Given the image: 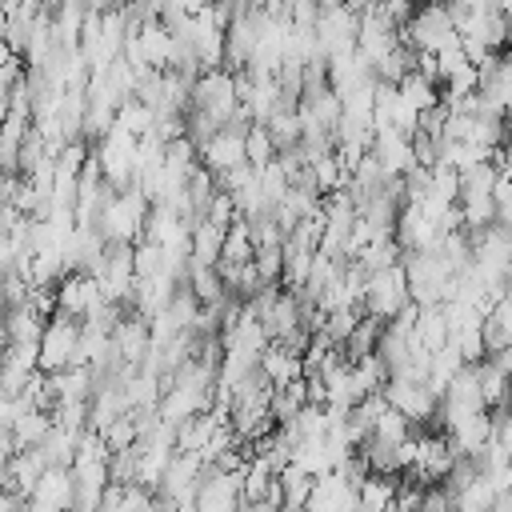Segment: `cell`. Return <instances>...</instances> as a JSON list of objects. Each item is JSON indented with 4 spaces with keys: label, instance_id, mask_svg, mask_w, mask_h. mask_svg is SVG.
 Masks as SVG:
<instances>
[{
    "label": "cell",
    "instance_id": "6da1fadb",
    "mask_svg": "<svg viewBox=\"0 0 512 512\" xmlns=\"http://www.w3.org/2000/svg\"><path fill=\"white\" fill-rule=\"evenodd\" d=\"M148 212H152V200L132 184V188L116 192V196L100 208V216H96V232H100L108 244H136V240H144Z\"/></svg>",
    "mask_w": 512,
    "mask_h": 512
},
{
    "label": "cell",
    "instance_id": "7a4b0ae2",
    "mask_svg": "<svg viewBox=\"0 0 512 512\" xmlns=\"http://www.w3.org/2000/svg\"><path fill=\"white\" fill-rule=\"evenodd\" d=\"M412 304V292H408V272L404 264H388V268H376L368 272L364 280V316H376V320H396L404 308Z\"/></svg>",
    "mask_w": 512,
    "mask_h": 512
},
{
    "label": "cell",
    "instance_id": "3957f363",
    "mask_svg": "<svg viewBox=\"0 0 512 512\" xmlns=\"http://www.w3.org/2000/svg\"><path fill=\"white\" fill-rule=\"evenodd\" d=\"M192 112H204L212 116L220 128L232 124L236 108H240V96H236V72L232 68H212V72H200L192 80V100H188Z\"/></svg>",
    "mask_w": 512,
    "mask_h": 512
},
{
    "label": "cell",
    "instance_id": "277c9868",
    "mask_svg": "<svg viewBox=\"0 0 512 512\" xmlns=\"http://www.w3.org/2000/svg\"><path fill=\"white\" fill-rule=\"evenodd\" d=\"M400 264H404V272H408L412 304L428 308V304H444V300L452 296V280H456V272H452L436 252H408Z\"/></svg>",
    "mask_w": 512,
    "mask_h": 512
},
{
    "label": "cell",
    "instance_id": "5b68a950",
    "mask_svg": "<svg viewBox=\"0 0 512 512\" xmlns=\"http://www.w3.org/2000/svg\"><path fill=\"white\" fill-rule=\"evenodd\" d=\"M400 40L412 52H440V48H448L460 36H456V20H452L448 4H424L408 20V28H400Z\"/></svg>",
    "mask_w": 512,
    "mask_h": 512
},
{
    "label": "cell",
    "instance_id": "8992f818",
    "mask_svg": "<svg viewBox=\"0 0 512 512\" xmlns=\"http://www.w3.org/2000/svg\"><path fill=\"white\" fill-rule=\"evenodd\" d=\"M80 332H84L80 320H68V316L56 312L44 324V336H40V372L56 376V372L80 364Z\"/></svg>",
    "mask_w": 512,
    "mask_h": 512
},
{
    "label": "cell",
    "instance_id": "52a82bcc",
    "mask_svg": "<svg viewBox=\"0 0 512 512\" xmlns=\"http://www.w3.org/2000/svg\"><path fill=\"white\" fill-rule=\"evenodd\" d=\"M104 304H112V300H104L100 280L88 276V272H68V276L56 284V312L68 316V320L88 324V320H96V312H100Z\"/></svg>",
    "mask_w": 512,
    "mask_h": 512
},
{
    "label": "cell",
    "instance_id": "ba28073f",
    "mask_svg": "<svg viewBox=\"0 0 512 512\" xmlns=\"http://www.w3.org/2000/svg\"><path fill=\"white\" fill-rule=\"evenodd\" d=\"M384 400L388 408H396L408 424H424L440 412V392L428 384V380H388L384 384Z\"/></svg>",
    "mask_w": 512,
    "mask_h": 512
},
{
    "label": "cell",
    "instance_id": "9c48e42d",
    "mask_svg": "<svg viewBox=\"0 0 512 512\" xmlns=\"http://www.w3.org/2000/svg\"><path fill=\"white\" fill-rule=\"evenodd\" d=\"M312 32H316L324 56H340V52H352L356 48L360 16L348 4H320V20H316Z\"/></svg>",
    "mask_w": 512,
    "mask_h": 512
},
{
    "label": "cell",
    "instance_id": "30bf717a",
    "mask_svg": "<svg viewBox=\"0 0 512 512\" xmlns=\"http://www.w3.org/2000/svg\"><path fill=\"white\" fill-rule=\"evenodd\" d=\"M204 468H208V464H204L200 456L176 452L172 464H168V472H164V480H160V488H156V500H160L164 508L192 504V500H196V488H200V480H204Z\"/></svg>",
    "mask_w": 512,
    "mask_h": 512
},
{
    "label": "cell",
    "instance_id": "8fae6325",
    "mask_svg": "<svg viewBox=\"0 0 512 512\" xmlns=\"http://www.w3.org/2000/svg\"><path fill=\"white\" fill-rule=\"evenodd\" d=\"M240 480H244V472H228V468L208 464V468H204V480H200V488H196L192 508H196V512H240V504H244Z\"/></svg>",
    "mask_w": 512,
    "mask_h": 512
},
{
    "label": "cell",
    "instance_id": "7c38bea8",
    "mask_svg": "<svg viewBox=\"0 0 512 512\" xmlns=\"http://www.w3.org/2000/svg\"><path fill=\"white\" fill-rule=\"evenodd\" d=\"M456 460L460 456H456V448H452L448 436H416V460H412L408 476L416 484L432 488V484H444L448 480V472L456 468Z\"/></svg>",
    "mask_w": 512,
    "mask_h": 512
},
{
    "label": "cell",
    "instance_id": "4fadbf2b",
    "mask_svg": "<svg viewBox=\"0 0 512 512\" xmlns=\"http://www.w3.org/2000/svg\"><path fill=\"white\" fill-rule=\"evenodd\" d=\"M200 164H204L212 176H224V172L248 164V156H244V128H232V124L220 128V132L200 148Z\"/></svg>",
    "mask_w": 512,
    "mask_h": 512
},
{
    "label": "cell",
    "instance_id": "5bb4252c",
    "mask_svg": "<svg viewBox=\"0 0 512 512\" xmlns=\"http://www.w3.org/2000/svg\"><path fill=\"white\" fill-rule=\"evenodd\" d=\"M440 228L420 212V208H412V204H404L400 208V216H396V232H392V240L400 244V252L408 256V252H432L436 244H440Z\"/></svg>",
    "mask_w": 512,
    "mask_h": 512
},
{
    "label": "cell",
    "instance_id": "9a60e30c",
    "mask_svg": "<svg viewBox=\"0 0 512 512\" xmlns=\"http://www.w3.org/2000/svg\"><path fill=\"white\" fill-rule=\"evenodd\" d=\"M28 500L40 504V508H52V512H72V508H76V480H72V468L48 464Z\"/></svg>",
    "mask_w": 512,
    "mask_h": 512
},
{
    "label": "cell",
    "instance_id": "2e32d148",
    "mask_svg": "<svg viewBox=\"0 0 512 512\" xmlns=\"http://www.w3.org/2000/svg\"><path fill=\"white\" fill-rule=\"evenodd\" d=\"M356 504H360L356 500V484L344 480L340 472H324V476H316L304 512H356Z\"/></svg>",
    "mask_w": 512,
    "mask_h": 512
},
{
    "label": "cell",
    "instance_id": "e0dca14e",
    "mask_svg": "<svg viewBox=\"0 0 512 512\" xmlns=\"http://www.w3.org/2000/svg\"><path fill=\"white\" fill-rule=\"evenodd\" d=\"M260 324H264L268 340H284L288 332H296V328L304 324V304H300V292L280 288V296H276V300H272V308L260 316Z\"/></svg>",
    "mask_w": 512,
    "mask_h": 512
},
{
    "label": "cell",
    "instance_id": "ac0fdd59",
    "mask_svg": "<svg viewBox=\"0 0 512 512\" xmlns=\"http://www.w3.org/2000/svg\"><path fill=\"white\" fill-rule=\"evenodd\" d=\"M260 376L272 384V388H284L292 380H304V356L300 352H288L284 344H268L260 352Z\"/></svg>",
    "mask_w": 512,
    "mask_h": 512
},
{
    "label": "cell",
    "instance_id": "d6986e66",
    "mask_svg": "<svg viewBox=\"0 0 512 512\" xmlns=\"http://www.w3.org/2000/svg\"><path fill=\"white\" fill-rule=\"evenodd\" d=\"M448 440L456 448V456H468V460H480V452L488 448L492 440V412H480V416H468L464 424L448 428Z\"/></svg>",
    "mask_w": 512,
    "mask_h": 512
},
{
    "label": "cell",
    "instance_id": "ffe728a7",
    "mask_svg": "<svg viewBox=\"0 0 512 512\" xmlns=\"http://www.w3.org/2000/svg\"><path fill=\"white\" fill-rule=\"evenodd\" d=\"M448 496H452V512H492L500 500V484L488 472H476L464 488H456Z\"/></svg>",
    "mask_w": 512,
    "mask_h": 512
},
{
    "label": "cell",
    "instance_id": "44dd1931",
    "mask_svg": "<svg viewBox=\"0 0 512 512\" xmlns=\"http://www.w3.org/2000/svg\"><path fill=\"white\" fill-rule=\"evenodd\" d=\"M220 252H224V228H216L208 220H196L192 224V240H188V264L216 268L220 264Z\"/></svg>",
    "mask_w": 512,
    "mask_h": 512
},
{
    "label": "cell",
    "instance_id": "7402d4cb",
    "mask_svg": "<svg viewBox=\"0 0 512 512\" xmlns=\"http://www.w3.org/2000/svg\"><path fill=\"white\" fill-rule=\"evenodd\" d=\"M412 340H416V344H424L428 352H440V348L452 340V328H448V312H444V304H428V308H420L416 328H412Z\"/></svg>",
    "mask_w": 512,
    "mask_h": 512
},
{
    "label": "cell",
    "instance_id": "603a6c76",
    "mask_svg": "<svg viewBox=\"0 0 512 512\" xmlns=\"http://www.w3.org/2000/svg\"><path fill=\"white\" fill-rule=\"evenodd\" d=\"M396 492H400V476L396 472H368L360 480V488H356V500H360V508L380 512V508L396 504Z\"/></svg>",
    "mask_w": 512,
    "mask_h": 512
},
{
    "label": "cell",
    "instance_id": "cb8c5ba5",
    "mask_svg": "<svg viewBox=\"0 0 512 512\" xmlns=\"http://www.w3.org/2000/svg\"><path fill=\"white\" fill-rule=\"evenodd\" d=\"M52 412H44V408H28V412H20L16 416V424L8 428L12 432V440H16V448L24 452V448H40L44 444V436L52 432Z\"/></svg>",
    "mask_w": 512,
    "mask_h": 512
},
{
    "label": "cell",
    "instance_id": "d4e9b609",
    "mask_svg": "<svg viewBox=\"0 0 512 512\" xmlns=\"http://www.w3.org/2000/svg\"><path fill=\"white\" fill-rule=\"evenodd\" d=\"M224 264H252L256 260V236H252V224L240 216L224 228V252H220Z\"/></svg>",
    "mask_w": 512,
    "mask_h": 512
},
{
    "label": "cell",
    "instance_id": "484cf974",
    "mask_svg": "<svg viewBox=\"0 0 512 512\" xmlns=\"http://www.w3.org/2000/svg\"><path fill=\"white\" fill-rule=\"evenodd\" d=\"M476 380H480V396H484V404H488V412L492 408H508L512 404V380L484 356L480 364H476Z\"/></svg>",
    "mask_w": 512,
    "mask_h": 512
},
{
    "label": "cell",
    "instance_id": "4316f807",
    "mask_svg": "<svg viewBox=\"0 0 512 512\" xmlns=\"http://www.w3.org/2000/svg\"><path fill=\"white\" fill-rule=\"evenodd\" d=\"M484 344L488 352L512 348V296H500L484 316Z\"/></svg>",
    "mask_w": 512,
    "mask_h": 512
},
{
    "label": "cell",
    "instance_id": "83f0119b",
    "mask_svg": "<svg viewBox=\"0 0 512 512\" xmlns=\"http://www.w3.org/2000/svg\"><path fill=\"white\" fill-rule=\"evenodd\" d=\"M396 88H400V100H404V104H412L416 112H428V108H436V104L444 100L440 84H436V80H428L424 72H408Z\"/></svg>",
    "mask_w": 512,
    "mask_h": 512
},
{
    "label": "cell",
    "instance_id": "f1b7e54d",
    "mask_svg": "<svg viewBox=\"0 0 512 512\" xmlns=\"http://www.w3.org/2000/svg\"><path fill=\"white\" fill-rule=\"evenodd\" d=\"M44 468H48V460H44L40 448H24V452H16V456H12V492L32 496L36 480L44 476Z\"/></svg>",
    "mask_w": 512,
    "mask_h": 512
},
{
    "label": "cell",
    "instance_id": "f546056e",
    "mask_svg": "<svg viewBox=\"0 0 512 512\" xmlns=\"http://www.w3.org/2000/svg\"><path fill=\"white\" fill-rule=\"evenodd\" d=\"M184 284L192 288V296H196L200 304H224V300H228V292H224V280H220V272H216V268H204V264H188V276H184Z\"/></svg>",
    "mask_w": 512,
    "mask_h": 512
},
{
    "label": "cell",
    "instance_id": "4dcf8cb0",
    "mask_svg": "<svg viewBox=\"0 0 512 512\" xmlns=\"http://www.w3.org/2000/svg\"><path fill=\"white\" fill-rule=\"evenodd\" d=\"M304 404H308V380H292L284 388H272V416H276V424H292Z\"/></svg>",
    "mask_w": 512,
    "mask_h": 512
},
{
    "label": "cell",
    "instance_id": "1f68e13d",
    "mask_svg": "<svg viewBox=\"0 0 512 512\" xmlns=\"http://www.w3.org/2000/svg\"><path fill=\"white\" fill-rule=\"evenodd\" d=\"M264 128L272 132V140H276L280 152L300 148V140H304V128H300V112H296V108H276Z\"/></svg>",
    "mask_w": 512,
    "mask_h": 512
},
{
    "label": "cell",
    "instance_id": "d6a6232c",
    "mask_svg": "<svg viewBox=\"0 0 512 512\" xmlns=\"http://www.w3.org/2000/svg\"><path fill=\"white\" fill-rule=\"evenodd\" d=\"M380 336H384V320L376 316H360V324L352 328L348 344H344V356L348 360H360V356H372L380 348Z\"/></svg>",
    "mask_w": 512,
    "mask_h": 512
},
{
    "label": "cell",
    "instance_id": "836d02e7",
    "mask_svg": "<svg viewBox=\"0 0 512 512\" xmlns=\"http://www.w3.org/2000/svg\"><path fill=\"white\" fill-rule=\"evenodd\" d=\"M312 484H316V476H308V472H300V468H284L280 472V488H284V512H304L308 508V496H312Z\"/></svg>",
    "mask_w": 512,
    "mask_h": 512
},
{
    "label": "cell",
    "instance_id": "e575fe53",
    "mask_svg": "<svg viewBox=\"0 0 512 512\" xmlns=\"http://www.w3.org/2000/svg\"><path fill=\"white\" fill-rule=\"evenodd\" d=\"M244 156H248V164L260 172V168H268L276 156H280V148H276V140H272V132L264 128V124H252L248 132H244Z\"/></svg>",
    "mask_w": 512,
    "mask_h": 512
},
{
    "label": "cell",
    "instance_id": "d590c367",
    "mask_svg": "<svg viewBox=\"0 0 512 512\" xmlns=\"http://www.w3.org/2000/svg\"><path fill=\"white\" fill-rule=\"evenodd\" d=\"M460 368H464V356H460V352H456V344L448 340V344H444L440 352H432V368H428V384H432V388H436V392L444 396V388H448V384L456 380V372H460Z\"/></svg>",
    "mask_w": 512,
    "mask_h": 512
},
{
    "label": "cell",
    "instance_id": "8d00e7d4",
    "mask_svg": "<svg viewBox=\"0 0 512 512\" xmlns=\"http://www.w3.org/2000/svg\"><path fill=\"white\" fill-rule=\"evenodd\" d=\"M100 436H104L108 452H128V448H136V444H140V412H124V416H116Z\"/></svg>",
    "mask_w": 512,
    "mask_h": 512
},
{
    "label": "cell",
    "instance_id": "74e56055",
    "mask_svg": "<svg viewBox=\"0 0 512 512\" xmlns=\"http://www.w3.org/2000/svg\"><path fill=\"white\" fill-rule=\"evenodd\" d=\"M152 124H156V112H152L144 100H136V96H128V100L116 108V128H124V132H132V136H148Z\"/></svg>",
    "mask_w": 512,
    "mask_h": 512
},
{
    "label": "cell",
    "instance_id": "f35d334b",
    "mask_svg": "<svg viewBox=\"0 0 512 512\" xmlns=\"http://www.w3.org/2000/svg\"><path fill=\"white\" fill-rule=\"evenodd\" d=\"M360 316H364V308H336V312H324V336L332 340V344H348V336H352V328L360 324Z\"/></svg>",
    "mask_w": 512,
    "mask_h": 512
},
{
    "label": "cell",
    "instance_id": "ab89813d",
    "mask_svg": "<svg viewBox=\"0 0 512 512\" xmlns=\"http://www.w3.org/2000/svg\"><path fill=\"white\" fill-rule=\"evenodd\" d=\"M256 272L264 284H280L284 280V244H268V248H256Z\"/></svg>",
    "mask_w": 512,
    "mask_h": 512
},
{
    "label": "cell",
    "instance_id": "60d3db41",
    "mask_svg": "<svg viewBox=\"0 0 512 512\" xmlns=\"http://www.w3.org/2000/svg\"><path fill=\"white\" fill-rule=\"evenodd\" d=\"M204 220L208 224H216V228H228L232 220H240V208H236V200H232V192H216L212 196V204H208V212H204Z\"/></svg>",
    "mask_w": 512,
    "mask_h": 512
},
{
    "label": "cell",
    "instance_id": "b9f144b4",
    "mask_svg": "<svg viewBox=\"0 0 512 512\" xmlns=\"http://www.w3.org/2000/svg\"><path fill=\"white\" fill-rule=\"evenodd\" d=\"M492 444H500L504 452H512V404L492 412Z\"/></svg>",
    "mask_w": 512,
    "mask_h": 512
},
{
    "label": "cell",
    "instance_id": "7bdbcfd3",
    "mask_svg": "<svg viewBox=\"0 0 512 512\" xmlns=\"http://www.w3.org/2000/svg\"><path fill=\"white\" fill-rule=\"evenodd\" d=\"M0 512H28V496H20V492H0Z\"/></svg>",
    "mask_w": 512,
    "mask_h": 512
},
{
    "label": "cell",
    "instance_id": "ee69618b",
    "mask_svg": "<svg viewBox=\"0 0 512 512\" xmlns=\"http://www.w3.org/2000/svg\"><path fill=\"white\" fill-rule=\"evenodd\" d=\"M488 360H492V364H496V368H500V372H504V376L512 380V348H500V352H488Z\"/></svg>",
    "mask_w": 512,
    "mask_h": 512
},
{
    "label": "cell",
    "instance_id": "f6af8a7d",
    "mask_svg": "<svg viewBox=\"0 0 512 512\" xmlns=\"http://www.w3.org/2000/svg\"><path fill=\"white\" fill-rule=\"evenodd\" d=\"M252 12H284V0H248Z\"/></svg>",
    "mask_w": 512,
    "mask_h": 512
},
{
    "label": "cell",
    "instance_id": "bcb514c9",
    "mask_svg": "<svg viewBox=\"0 0 512 512\" xmlns=\"http://www.w3.org/2000/svg\"><path fill=\"white\" fill-rule=\"evenodd\" d=\"M492 512H512V488L508 492H500V500H496V508Z\"/></svg>",
    "mask_w": 512,
    "mask_h": 512
},
{
    "label": "cell",
    "instance_id": "7dc6e473",
    "mask_svg": "<svg viewBox=\"0 0 512 512\" xmlns=\"http://www.w3.org/2000/svg\"><path fill=\"white\" fill-rule=\"evenodd\" d=\"M168 512H196L192 504H176V508H168Z\"/></svg>",
    "mask_w": 512,
    "mask_h": 512
},
{
    "label": "cell",
    "instance_id": "c3c4849f",
    "mask_svg": "<svg viewBox=\"0 0 512 512\" xmlns=\"http://www.w3.org/2000/svg\"><path fill=\"white\" fill-rule=\"evenodd\" d=\"M380 512H404V508H400V504H388V508H380Z\"/></svg>",
    "mask_w": 512,
    "mask_h": 512
}]
</instances>
